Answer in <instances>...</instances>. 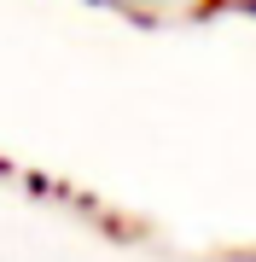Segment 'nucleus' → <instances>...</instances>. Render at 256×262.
<instances>
[{"mask_svg": "<svg viewBox=\"0 0 256 262\" xmlns=\"http://www.w3.org/2000/svg\"><path fill=\"white\" fill-rule=\"evenodd\" d=\"M216 12H239V18H256V0H216Z\"/></svg>", "mask_w": 256, "mask_h": 262, "instance_id": "obj_2", "label": "nucleus"}, {"mask_svg": "<svg viewBox=\"0 0 256 262\" xmlns=\"http://www.w3.org/2000/svg\"><path fill=\"white\" fill-rule=\"evenodd\" d=\"M99 6H128V12H157V6H175V0H99Z\"/></svg>", "mask_w": 256, "mask_h": 262, "instance_id": "obj_1", "label": "nucleus"}]
</instances>
